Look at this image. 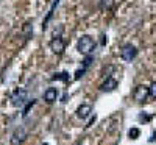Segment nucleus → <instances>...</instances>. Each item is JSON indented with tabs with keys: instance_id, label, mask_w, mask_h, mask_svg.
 Wrapping results in <instances>:
<instances>
[{
	"instance_id": "nucleus-1",
	"label": "nucleus",
	"mask_w": 156,
	"mask_h": 145,
	"mask_svg": "<svg viewBox=\"0 0 156 145\" xmlns=\"http://www.w3.org/2000/svg\"><path fill=\"white\" fill-rule=\"evenodd\" d=\"M95 47H97V42L94 41V37L89 36V34L81 36L80 39H78V44H76L78 51H80L81 55H84V56H87V55L92 53V51L95 50Z\"/></svg>"
},
{
	"instance_id": "nucleus-2",
	"label": "nucleus",
	"mask_w": 156,
	"mask_h": 145,
	"mask_svg": "<svg viewBox=\"0 0 156 145\" xmlns=\"http://www.w3.org/2000/svg\"><path fill=\"white\" fill-rule=\"evenodd\" d=\"M27 98H28V92L22 87H19L11 94V104L14 108H22L27 103Z\"/></svg>"
},
{
	"instance_id": "nucleus-3",
	"label": "nucleus",
	"mask_w": 156,
	"mask_h": 145,
	"mask_svg": "<svg viewBox=\"0 0 156 145\" xmlns=\"http://www.w3.org/2000/svg\"><path fill=\"white\" fill-rule=\"evenodd\" d=\"M137 56V48L133 44H125L120 50V58L126 62H131L134 58Z\"/></svg>"
},
{
	"instance_id": "nucleus-4",
	"label": "nucleus",
	"mask_w": 156,
	"mask_h": 145,
	"mask_svg": "<svg viewBox=\"0 0 156 145\" xmlns=\"http://www.w3.org/2000/svg\"><path fill=\"white\" fill-rule=\"evenodd\" d=\"M148 97H150V87H147V86H144V84H139V86L134 87V90H133V98H134L136 101L142 103V101H145Z\"/></svg>"
},
{
	"instance_id": "nucleus-5",
	"label": "nucleus",
	"mask_w": 156,
	"mask_h": 145,
	"mask_svg": "<svg viewBox=\"0 0 156 145\" xmlns=\"http://www.w3.org/2000/svg\"><path fill=\"white\" fill-rule=\"evenodd\" d=\"M50 50L53 51L55 55H62L64 50H66V42H64V39L61 36H55L50 41Z\"/></svg>"
},
{
	"instance_id": "nucleus-6",
	"label": "nucleus",
	"mask_w": 156,
	"mask_h": 145,
	"mask_svg": "<svg viewBox=\"0 0 156 145\" xmlns=\"http://www.w3.org/2000/svg\"><path fill=\"white\" fill-rule=\"evenodd\" d=\"M25 137H27L25 129H23V128H16L14 133H12V136H11V143H12V145H20V143L25 140Z\"/></svg>"
},
{
	"instance_id": "nucleus-7",
	"label": "nucleus",
	"mask_w": 156,
	"mask_h": 145,
	"mask_svg": "<svg viewBox=\"0 0 156 145\" xmlns=\"http://www.w3.org/2000/svg\"><path fill=\"white\" fill-rule=\"evenodd\" d=\"M117 80L115 78H112V76H108L106 78V81L105 83H101V86H100V89L103 90V92H112V90H115V87H117Z\"/></svg>"
},
{
	"instance_id": "nucleus-8",
	"label": "nucleus",
	"mask_w": 156,
	"mask_h": 145,
	"mask_svg": "<svg viewBox=\"0 0 156 145\" xmlns=\"http://www.w3.org/2000/svg\"><path fill=\"white\" fill-rule=\"evenodd\" d=\"M90 114H92V106H90V104H81V106L76 109V117L81 118V120H86Z\"/></svg>"
},
{
	"instance_id": "nucleus-9",
	"label": "nucleus",
	"mask_w": 156,
	"mask_h": 145,
	"mask_svg": "<svg viewBox=\"0 0 156 145\" xmlns=\"http://www.w3.org/2000/svg\"><path fill=\"white\" fill-rule=\"evenodd\" d=\"M58 95H59V92H58L56 87H48V89H45V92H44V100H45L47 103H53V101L58 100Z\"/></svg>"
},
{
	"instance_id": "nucleus-10",
	"label": "nucleus",
	"mask_w": 156,
	"mask_h": 145,
	"mask_svg": "<svg viewBox=\"0 0 156 145\" xmlns=\"http://www.w3.org/2000/svg\"><path fill=\"white\" fill-rule=\"evenodd\" d=\"M58 3H59V0H55L53 5H51V8H50V11H48V14H47V17H45V19H44V22H42V30H45V28H47V23H48V20L51 19V16H53V11H55V8L58 6Z\"/></svg>"
},
{
	"instance_id": "nucleus-11",
	"label": "nucleus",
	"mask_w": 156,
	"mask_h": 145,
	"mask_svg": "<svg viewBox=\"0 0 156 145\" xmlns=\"http://www.w3.org/2000/svg\"><path fill=\"white\" fill-rule=\"evenodd\" d=\"M22 33H23V37L25 39H30L31 37V33H33V27H31V23H25L23 25V28H22Z\"/></svg>"
},
{
	"instance_id": "nucleus-12",
	"label": "nucleus",
	"mask_w": 156,
	"mask_h": 145,
	"mask_svg": "<svg viewBox=\"0 0 156 145\" xmlns=\"http://www.w3.org/2000/svg\"><path fill=\"white\" fill-rule=\"evenodd\" d=\"M51 81H55V80H61V81H67L69 80V73L67 72H61V73H55L53 76L50 78Z\"/></svg>"
},
{
	"instance_id": "nucleus-13",
	"label": "nucleus",
	"mask_w": 156,
	"mask_h": 145,
	"mask_svg": "<svg viewBox=\"0 0 156 145\" xmlns=\"http://www.w3.org/2000/svg\"><path fill=\"white\" fill-rule=\"evenodd\" d=\"M128 136L131 137V139H137L140 136V129L139 128H131V129L128 131Z\"/></svg>"
},
{
	"instance_id": "nucleus-14",
	"label": "nucleus",
	"mask_w": 156,
	"mask_h": 145,
	"mask_svg": "<svg viewBox=\"0 0 156 145\" xmlns=\"http://www.w3.org/2000/svg\"><path fill=\"white\" fill-rule=\"evenodd\" d=\"M36 103V100H31V101H28L27 103V106L23 108V112H22V117H27L28 115V112H30V109H31V106Z\"/></svg>"
},
{
	"instance_id": "nucleus-15",
	"label": "nucleus",
	"mask_w": 156,
	"mask_h": 145,
	"mask_svg": "<svg viewBox=\"0 0 156 145\" xmlns=\"http://www.w3.org/2000/svg\"><path fill=\"white\" fill-rule=\"evenodd\" d=\"M114 5V0H101V9H111Z\"/></svg>"
},
{
	"instance_id": "nucleus-16",
	"label": "nucleus",
	"mask_w": 156,
	"mask_h": 145,
	"mask_svg": "<svg viewBox=\"0 0 156 145\" xmlns=\"http://www.w3.org/2000/svg\"><path fill=\"white\" fill-rule=\"evenodd\" d=\"M86 70H87V69H84V67L78 69V70L75 72V76H73V78H75V80H80V78H81V76H83V75L86 73Z\"/></svg>"
},
{
	"instance_id": "nucleus-17",
	"label": "nucleus",
	"mask_w": 156,
	"mask_h": 145,
	"mask_svg": "<svg viewBox=\"0 0 156 145\" xmlns=\"http://www.w3.org/2000/svg\"><path fill=\"white\" fill-rule=\"evenodd\" d=\"M90 62H92V56L87 55V56L84 58V61H83V67H84V69H87L89 65H90Z\"/></svg>"
},
{
	"instance_id": "nucleus-18",
	"label": "nucleus",
	"mask_w": 156,
	"mask_h": 145,
	"mask_svg": "<svg viewBox=\"0 0 156 145\" xmlns=\"http://www.w3.org/2000/svg\"><path fill=\"white\" fill-rule=\"evenodd\" d=\"M150 95H151L153 98H156V81H153L151 86H150Z\"/></svg>"
},
{
	"instance_id": "nucleus-19",
	"label": "nucleus",
	"mask_w": 156,
	"mask_h": 145,
	"mask_svg": "<svg viewBox=\"0 0 156 145\" xmlns=\"http://www.w3.org/2000/svg\"><path fill=\"white\" fill-rule=\"evenodd\" d=\"M139 120H140V122H150V120H151V115L140 114V115H139Z\"/></svg>"
},
{
	"instance_id": "nucleus-20",
	"label": "nucleus",
	"mask_w": 156,
	"mask_h": 145,
	"mask_svg": "<svg viewBox=\"0 0 156 145\" xmlns=\"http://www.w3.org/2000/svg\"><path fill=\"white\" fill-rule=\"evenodd\" d=\"M103 39H101V44H106V41H108V39H106V36H101Z\"/></svg>"
},
{
	"instance_id": "nucleus-21",
	"label": "nucleus",
	"mask_w": 156,
	"mask_h": 145,
	"mask_svg": "<svg viewBox=\"0 0 156 145\" xmlns=\"http://www.w3.org/2000/svg\"><path fill=\"white\" fill-rule=\"evenodd\" d=\"M154 139H156V133H153V137H151L150 140H154Z\"/></svg>"
}]
</instances>
